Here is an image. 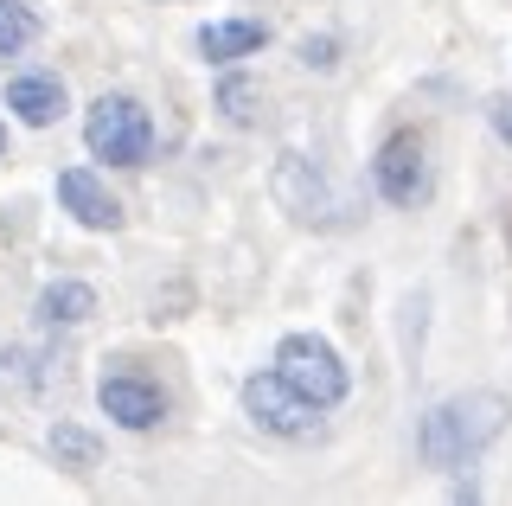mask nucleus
<instances>
[{
  "label": "nucleus",
  "instance_id": "obj_4",
  "mask_svg": "<svg viewBox=\"0 0 512 506\" xmlns=\"http://www.w3.org/2000/svg\"><path fill=\"white\" fill-rule=\"evenodd\" d=\"M372 186L391 205H423L429 199V161H423V141H416L410 129L384 135V148L372 161Z\"/></svg>",
  "mask_w": 512,
  "mask_h": 506
},
{
  "label": "nucleus",
  "instance_id": "obj_15",
  "mask_svg": "<svg viewBox=\"0 0 512 506\" xmlns=\"http://www.w3.org/2000/svg\"><path fill=\"white\" fill-rule=\"evenodd\" d=\"M39 385V372H32L26 353H0V391H32Z\"/></svg>",
  "mask_w": 512,
  "mask_h": 506
},
{
  "label": "nucleus",
  "instance_id": "obj_19",
  "mask_svg": "<svg viewBox=\"0 0 512 506\" xmlns=\"http://www.w3.org/2000/svg\"><path fill=\"white\" fill-rule=\"evenodd\" d=\"M506 244H512V212H506Z\"/></svg>",
  "mask_w": 512,
  "mask_h": 506
},
{
  "label": "nucleus",
  "instance_id": "obj_3",
  "mask_svg": "<svg viewBox=\"0 0 512 506\" xmlns=\"http://www.w3.org/2000/svg\"><path fill=\"white\" fill-rule=\"evenodd\" d=\"M276 372H282V385L295 391V398H308L314 410L346 404V391H352L340 353H333L320 334H288V340L276 346Z\"/></svg>",
  "mask_w": 512,
  "mask_h": 506
},
{
  "label": "nucleus",
  "instance_id": "obj_2",
  "mask_svg": "<svg viewBox=\"0 0 512 506\" xmlns=\"http://www.w3.org/2000/svg\"><path fill=\"white\" fill-rule=\"evenodd\" d=\"M84 148L109 167H141L154 154V122L135 97H96L84 116Z\"/></svg>",
  "mask_w": 512,
  "mask_h": 506
},
{
  "label": "nucleus",
  "instance_id": "obj_14",
  "mask_svg": "<svg viewBox=\"0 0 512 506\" xmlns=\"http://www.w3.org/2000/svg\"><path fill=\"white\" fill-rule=\"evenodd\" d=\"M52 455L64 468H90L96 462V436L77 430V423H58V430H52Z\"/></svg>",
  "mask_w": 512,
  "mask_h": 506
},
{
  "label": "nucleus",
  "instance_id": "obj_13",
  "mask_svg": "<svg viewBox=\"0 0 512 506\" xmlns=\"http://www.w3.org/2000/svg\"><path fill=\"white\" fill-rule=\"evenodd\" d=\"M39 39V13L26 0H0V58H20Z\"/></svg>",
  "mask_w": 512,
  "mask_h": 506
},
{
  "label": "nucleus",
  "instance_id": "obj_17",
  "mask_svg": "<svg viewBox=\"0 0 512 506\" xmlns=\"http://www.w3.org/2000/svg\"><path fill=\"white\" fill-rule=\"evenodd\" d=\"M301 65H314V71H333V39H308V45H301Z\"/></svg>",
  "mask_w": 512,
  "mask_h": 506
},
{
  "label": "nucleus",
  "instance_id": "obj_5",
  "mask_svg": "<svg viewBox=\"0 0 512 506\" xmlns=\"http://www.w3.org/2000/svg\"><path fill=\"white\" fill-rule=\"evenodd\" d=\"M244 410H250L256 430H269V436H308L314 430V404L295 398V391L282 385V372H250L244 378Z\"/></svg>",
  "mask_w": 512,
  "mask_h": 506
},
{
  "label": "nucleus",
  "instance_id": "obj_20",
  "mask_svg": "<svg viewBox=\"0 0 512 506\" xmlns=\"http://www.w3.org/2000/svg\"><path fill=\"white\" fill-rule=\"evenodd\" d=\"M0 148H7V129H0Z\"/></svg>",
  "mask_w": 512,
  "mask_h": 506
},
{
  "label": "nucleus",
  "instance_id": "obj_16",
  "mask_svg": "<svg viewBox=\"0 0 512 506\" xmlns=\"http://www.w3.org/2000/svg\"><path fill=\"white\" fill-rule=\"evenodd\" d=\"M442 506H480V481H474V474H455V487H448Z\"/></svg>",
  "mask_w": 512,
  "mask_h": 506
},
{
  "label": "nucleus",
  "instance_id": "obj_1",
  "mask_svg": "<svg viewBox=\"0 0 512 506\" xmlns=\"http://www.w3.org/2000/svg\"><path fill=\"white\" fill-rule=\"evenodd\" d=\"M506 398L500 391H468V398H448L423 417V430H416V449H423L429 468H461L468 455H480L493 436L506 430Z\"/></svg>",
  "mask_w": 512,
  "mask_h": 506
},
{
  "label": "nucleus",
  "instance_id": "obj_7",
  "mask_svg": "<svg viewBox=\"0 0 512 506\" xmlns=\"http://www.w3.org/2000/svg\"><path fill=\"white\" fill-rule=\"evenodd\" d=\"M96 404H103L109 423H122V430H154L160 417H167V398H160L154 378L141 372H103V385H96Z\"/></svg>",
  "mask_w": 512,
  "mask_h": 506
},
{
  "label": "nucleus",
  "instance_id": "obj_11",
  "mask_svg": "<svg viewBox=\"0 0 512 506\" xmlns=\"http://www.w3.org/2000/svg\"><path fill=\"white\" fill-rule=\"evenodd\" d=\"M96 314V289L90 282H52V289L39 295V321L45 327H84Z\"/></svg>",
  "mask_w": 512,
  "mask_h": 506
},
{
  "label": "nucleus",
  "instance_id": "obj_18",
  "mask_svg": "<svg viewBox=\"0 0 512 506\" xmlns=\"http://www.w3.org/2000/svg\"><path fill=\"white\" fill-rule=\"evenodd\" d=\"M487 116H493V129H500V141L512 148V103H506V97H493V103H487Z\"/></svg>",
  "mask_w": 512,
  "mask_h": 506
},
{
  "label": "nucleus",
  "instance_id": "obj_12",
  "mask_svg": "<svg viewBox=\"0 0 512 506\" xmlns=\"http://www.w3.org/2000/svg\"><path fill=\"white\" fill-rule=\"evenodd\" d=\"M218 109L237 122V129H256V122H263V90H256L250 77H237V71H231V77L218 84Z\"/></svg>",
  "mask_w": 512,
  "mask_h": 506
},
{
  "label": "nucleus",
  "instance_id": "obj_9",
  "mask_svg": "<svg viewBox=\"0 0 512 506\" xmlns=\"http://www.w3.org/2000/svg\"><path fill=\"white\" fill-rule=\"evenodd\" d=\"M7 109L26 122V129H52V122L64 116V84H58V77H39V71L13 77V84H7Z\"/></svg>",
  "mask_w": 512,
  "mask_h": 506
},
{
  "label": "nucleus",
  "instance_id": "obj_10",
  "mask_svg": "<svg viewBox=\"0 0 512 506\" xmlns=\"http://www.w3.org/2000/svg\"><path fill=\"white\" fill-rule=\"evenodd\" d=\"M263 20H212V26H199V52L212 58V65H231V58H250V52H263Z\"/></svg>",
  "mask_w": 512,
  "mask_h": 506
},
{
  "label": "nucleus",
  "instance_id": "obj_8",
  "mask_svg": "<svg viewBox=\"0 0 512 506\" xmlns=\"http://www.w3.org/2000/svg\"><path fill=\"white\" fill-rule=\"evenodd\" d=\"M58 199H64V212H71L84 231H116L122 225V205L109 199V186L96 180L90 167H64L58 173Z\"/></svg>",
  "mask_w": 512,
  "mask_h": 506
},
{
  "label": "nucleus",
  "instance_id": "obj_6",
  "mask_svg": "<svg viewBox=\"0 0 512 506\" xmlns=\"http://www.w3.org/2000/svg\"><path fill=\"white\" fill-rule=\"evenodd\" d=\"M276 199L282 212H295L301 225H340V193H333L327 180L314 173V161H301V154H282L276 161Z\"/></svg>",
  "mask_w": 512,
  "mask_h": 506
}]
</instances>
